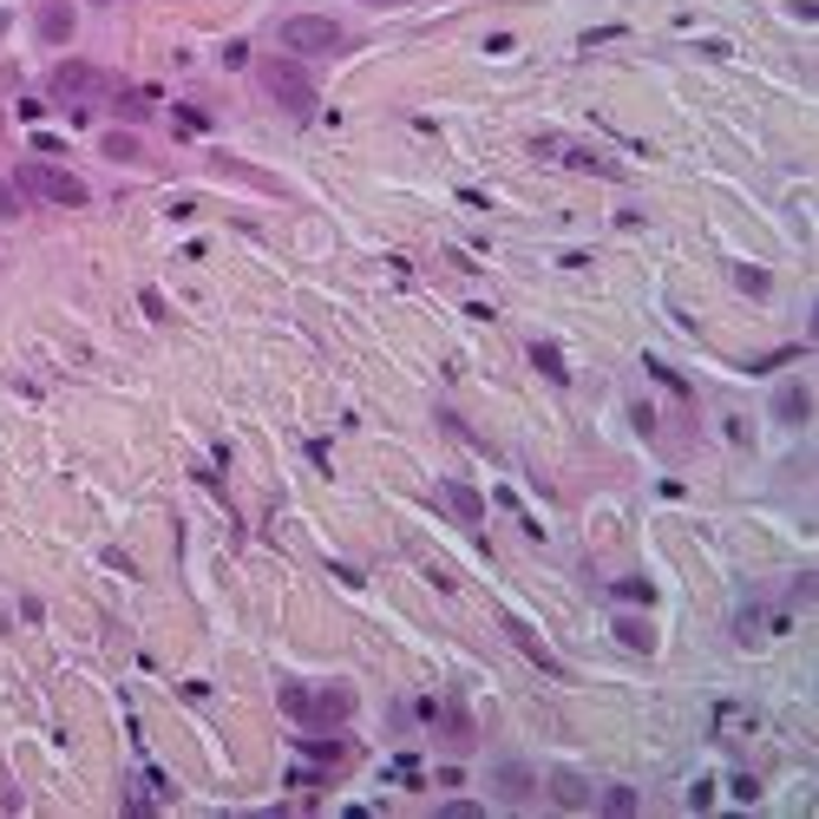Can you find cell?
<instances>
[{
    "label": "cell",
    "mask_w": 819,
    "mask_h": 819,
    "mask_svg": "<svg viewBox=\"0 0 819 819\" xmlns=\"http://www.w3.org/2000/svg\"><path fill=\"white\" fill-rule=\"evenodd\" d=\"M440 715H446V722H440L446 741H453V748H472V722H466V709H440Z\"/></svg>",
    "instance_id": "cell-17"
},
{
    "label": "cell",
    "mask_w": 819,
    "mask_h": 819,
    "mask_svg": "<svg viewBox=\"0 0 819 819\" xmlns=\"http://www.w3.org/2000/svg\"><path fill=\"white\" fill-rule=\"evenodd\" d=\"M499 630H505V636L518 643V656H525L531 669H545V676H571V669L558 663V650H551V643H545V636H538V630H531V623H525L518 610H499Z\"/></svg>",
    "instance_id": "cell-5"
},
{
    "label": "cell",
    "mask_w": 819,
    "mask_h": 819,
    "mask_svg": "<svg viewBox=\"0 0 819 819\" xmlns=\"http://www.w3.org/2000/svg\"><path fill=\"white\" fill-rule=\"evenodd\" d=\"M531 151H538V157H564V164H577V171H590V177H617V164H610L604 151H590V144H564V138H531Z\"/></svg>",
    "instance_id": "cell-7"
},
{
    "label": "cell",
    "mask_w": 819,
    "mask_h": 819,
    "mask_svg": "<svg viewBox=\"0 0 819 819\" xmlns=\"http://www.w3.org/2000/svg\"><path fill=\"white\" fill-rule=\"evenodd\" d=\"M433 505H440L446 518H459V525H479V518H485V492H472V485H459V479L433 485Z\"/></svg>",
    "instance_id": "cell-8"
},
{
    "label": "cell",
    "mask_w": 819,
    "mask_h": 819,
    "mask_svg": "<svg viewBox=\"0 0 819 819\" xmlns=\"http://www.w3.org/2000/svg\"><path fill=\"white\" fill-rule=\"evenodd\" d=\"M610 636H617L630 656H656V630H650V623H636V617H617V623H610Z\"/></svg>",
    "instance_id": "cell-11"
},
{
    "label": "cell",
    "mask_w": 819,
    "mask_h": 819,
    "mask_svg": "<svg viewBox=\"0 0 819 819\" xmlns=\"http://www.w3.org/2000/svg\"><path fill=\"white\" fill-rule=\"evenodd\" d=\"M531 367L551 381V387H564L571 381V367H564V354H558V341H531Z\"/></svg>",
    "instance_id": "cell-13"
},
{
    "label": "cell",
    "mask_w": 819,
    "mask_h": 819,
    "mask_svg": "<svg viewBox=\"0 0 819 819\" xmlns=\"http://www.w3.org/2000/svg\"><path fill=\"white\" fill-rule=\"evenodd\" d=\"M604 814L630 819V814H636V787H610V794H604Z\"/></svg>",
    "instance_id": "cell-18"
},
{
    "label": "cell",
    "mask_w": 819,
    "mask_h": 819,
    "mask_svg": "<svg viewBox=\"0 0 819 819\" xmlns=\"http://www.w3.org/2000/svg\"><path fill=\"white\" fill-rule=\"evenodd\" d=\"M774 413H781L787 426H807V413H814V394H807V387H781V394H774Z\"/></svg>",
    "instance_id": "cell-14"
},
{
    "label": "cell",
    "mask_w": 819,
    "mask_h": 819,
    "mask_svg": "<svg viewBox=\"0 0 819 819\" xmlns=\"http://www.w3.org/2000/svg\"><path fill=\"white\" fill-rule=\"evenodd\" d=\"M276 39H282L295 59H335V52H348V26H335L328 13H289V20L276 26Z\"/></svg>",
    "instance_id": "cell-3"
},
{
    "label": "cell",
    "mask_w": 819,
    "mask_h": 819,
    "mask_svg": "<svg viewBox=\"0 0 819 819\" xmlns=\"http://www.w3.org/2000/svg\"><path fill=\"white\" fill-rule=\"evenodd\" d=\"M98 7H112V0H98Z\"/></svg>",
    "instance_id": "cell-25"
},
{
    "label": "cell",
    "mask_w": 819,
    "mask_h": 819,
    "mask_svg": "<svg viewBox=\"0 0 819 819\" xmlns=\"http://www.w3.org/2000/svg\"><path fill=\"white\" fill-rule=\"evenodd\" d=\"M13 190H26V197H39V203H66V210H85V197H92L66 164H46V157L20 164V171H13Z\"/></svg>",
    "instance_id": "cell-4"
},
{
    "label": "cell",
    "mask_w": 819,
    "mask_h": 819,
    "mask_svg": "<svg viewBox=\"0 0 819 819\" xmlns=\"http://www.w3.org/2000/svg\"><path fill=\"white\" fill-rule=\"evenodd\" d=\"M551 800H558L564 814H577V807H590V781H584V774H564V768H558V774H551Z\"/></svg>",
    "instance_id": "cell-12"
},
{
    "label": "cell",
    "mask_w": 819,
    "mask_h": 819,
    "mask_svg": "<svg viewBox=\"0 0 819 819\" xmlns=\"http://www.w3.org/2000/svg\"><path fill=\"white\" fill-rule=\"evenodd\" d=\"M617 597H623V604H656L650 577H623V584H617Z\"/></svg>",
    "instance_id": "cell-20"
},
{
    "label": "cell",
    "mask_w": 819,
    "mask_h": 819,
    "mask_svg": "<svg viewBox=\"0 0 819 819\" xmlns=\"http://www.w3.org/2000/svg\"><path fill=\"white\" fill-rule=\"evenodd\" d=\"M276 702H282V715H289L295 728H341V722L354 715V689H348V682H321V689L282 682Z\"/></svg>",
    "instance_id": "cell-1"
},
{
    "label": "cell",
    "mask_w": 819,
    "mask_h": 819,
    "mask_svg": "<svg viewBox=\"0 0 819 819\" xmlns=\"http://www.w3.org/2000/svg\"><path fill=\"white\" fill-rule=\"evenodd\" d=\"M367 7H407V0H367Z\"/></svg>",
    "instance_id": "cell-24"
},
{
    "label": "cell",
    "mask_w": 819,
    "mask_h": 819,
    "mask_svg": "<svg viewBox=\"0 0 819 819\" xmlns=\"http://www.w3.org/2000/svg\"><path fill=\"white\" fill-rule=\"evenodd\" d=\"M118 112H125V118H144V112H151V92H118Z\"/></svg>",
    "instance_id": "cell-21"
},
{
    "label": "cell",
    "mask_w": 819,
    "mask_h": 819,
    "mask_svg": "<svg viewBox=\"0 0 819 819\" xmlns=\"http://www.w3.org/2000/svg\"><path fill=\"white\" fill-rule=\"evenodd\" d=\"M171 118H177V131H210V118H203V112H197V105H177V112H171Z\"/></svg>",
    "instance_id": "cell-22"
},
{
    "label": "cell",
    "mask_w": 819,
    "mask_h": 819,
    "mask_svg": "<svg viewBox=\"0 0 819 819\" xmlns=\"http://www.w3.org/2000/svg\"><path fill=\"white\" fill-rule=\"evenodd\" d=\"M735 282H741L748 295H768V289H774V276H768V269H748V262L735 269Z\"/></svg>",
    "instance_id": "cell-19"
},
{
    "label": "cell",
    "mask_w": 819,
    "mask_h": 819,
    "mask_svg": "<svg viewBox=\"0 0 819 819\" xmlns=\"http://www.w3.org/2000/svg\"><path fill=\"white\" fill-rule=\"evenodd\" d=\"M13 217H20V190L0 177V223H13Z\"/></svg>",
    "instance_id": "cell-23"
},
{
    "label": "cell",
    "mask_w": 819,
    "mask_h": 819,
    "mask_svg": "<svg viewBox=\"0 0 819 819\" xmlns=\"http://www.w3.org/2000/svg\"><path fill=\"white\" fill-rule=\"evenodd\" d=\"M105 85H112V79H105L98 66H85V59L52 66V92H59V98H72V105H79V98H92V92H105Z\"/></svg>",
    "instance_id": "cell-6"
},
{
    "label": "cell",
    "mask_w": 819,
    "mask_h": 819,
    "mask_svg": "<svg viewBox=\"0 0 819 819\" xmlns=\"http://www.w3.org/2000/svg\"><path fill=\"white\" fill-rule=\"evenodd\" d=\"M33 26H39V39H72V7L66 0H39V13H33Z\"/></svg>",
    "instance_id": "cell-10"
},
{
    "label": "cell",
    "mask_w": 819,
    "mask_h": 819,
    "mask_svg": "<svg viewBox=\"0 0 819 819\" xmlns=\"http://www.w3.org/2000/svg\"><path fill=\"white\" fill-rule=\"evenodd\" d=\"M256 85H262V98L282 105L289 118H315V105H321V98H315V79H308L295 59H276V52L256 59Z\"/></svg>",
    "instance_id": "cell-2"
},
{
    "label": "cell",
    "mask_w": 819,
    "mask_h": 819,
    "mask_svg": "<svg viewBox=\"0 0 819 819\" xmlns=\"http://www.w3.org/2000/svg\"><path fill=\"white\" fill-rule=\"evenodd\" d=\"M98 151H105L112 164H138V157H144V144H138L131 131H105V138H98Z\"/></svg>",
    "instance_id": "cell-16"
},
{
    "label": "cell",
    "mask_w": 819,
    "mask_h": 819,
    "mask_svg": "<svg viewBox=\"0 0 819 819\" xmlns=\"http://www.w3.org/2000/svg\"><path fill=\"white\" fill-rule=\"evenodd\" d=\"M302 754L315 761V774H341V761H348V741H302Z\"/></svg>",
    "instance_id": "cell-15"
},
{
    "label": "cell",
    "mask_w": 819,
    "mask_h": 819,
    "mask_svg": "<svg viewBox=\"0 0 819 819\" xmlns=\"http://www.w3.org/2000/svg\"><path fill=\"white\" fill-rule=\"evenodd\" d=\"M531 787H538V781H531L525 761H499V768H492V794H499V800L518 807V800H531Z\"/></svg>",
    "instance_id": "cell-9"
}]
</instances>
